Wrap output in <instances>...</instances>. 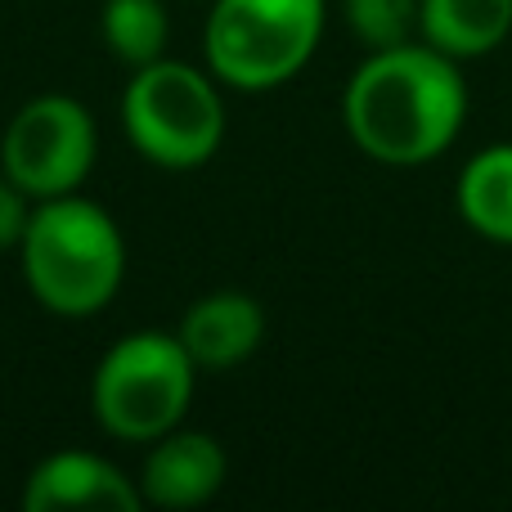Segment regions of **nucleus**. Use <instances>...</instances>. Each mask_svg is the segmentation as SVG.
<instances>
[{"mask_svg":"<svg viewBox=\"0 0 512 512\" xmlns=\"http://www.w3.org/2000/svg\"><path fill=\"white\" fill-rule=\"evenodd\" d=\"M27 194L9 176H0V248H18L27 230Z\"/></svg>","mask_w":512,"mask_h":512,"instance_id":"nucleus-14","label":"nucleus"},{"mask_svg":"<svg viewBox=\"0 0 512 512\" xmlns=\"http://www.w3.org/2000/svg\"><path fill=\"white\" fill-rule=\"evenodd\" d=\"M5 176L27 198L72 194L95 167V117L68 95H41L14 113L0 144Z\"/></svg>","mask_w":512,"mask_h":512,"instance_id":"nucleus-6","label":"nucleus"},{"mask_svg":"<svg viewBox=\"0 0 512 512\" xmlns=\"http://www.w3.org/2000/svg\"><path fill=\"white\" fill-rule=\"evenodd\" d=\"M225 450L203 432H167L144 459L140 495L158 508H198L221 490Z\"/></svg>","mask_w":512,"mask_h":512,"instance_id":"nucleus-8","label":"nucleus"},{"mask_svg":"<svg viewBox=\"0 0 512 512\" xmlns=\"http://www.w3.org/2000/svg\"><path fill=\"white\" fill-rule=\"evenodd\" d=\"M324 14V0H216L207 63L234 90H274L319 50Z\"/></svg>","mask_w":512,"mask_h":512,"instance_id":"nucleus-4","label":"nucleus"},{"mask_svg":"<svg viewBox=\"0 0 512 512\" xmlns=\"http://www.w3.org/2000/svg\"><path fill=\"white\" fill-rule=\"evenodd\" d=\"M167 32L171 23L162 0H108L104 5V41L131 68L158 63L167 50Z\"/></svg>","mask_w":512,"mask_h":512,"instance_id":"nucleus-12","label":"nucleus"},{"mask_svg":"<svg viewBox=\"0 0 512 512\" xmlns=\"http://www.w3.org/2000/svg\"><path fill=\"white\" fill-rule=\"evenodd\" d=\"M27 512H59V508H104V512H131L140 508V486L122 477L108 459L86 450H63L36 463L23 486Z\"/></svg>","mask_w":512,"mask_h":512,"instance_id":"nucleus-7","label":"nucleus"},{"mask_svg":"<svg viewBox=\"0 0 512 512\" xmlns=\"http://www.w3.org/2000/svg\"><path fill=\"white\" fill-rule=\"evenodd\" d=\"M418 5L423 0H342V14L360 45L391 50L418 36Z\"/></svg>","mask_w":512,"mask_h":512,"instance_id":"nucleus-13","label":"nucleus"},{"mask_svg":"<svg viewBox=\"0 0 512 512\" xmlns=\"http://www.w3.org/2000/svg\"><path fill=\"white\" fill-rule=\"evenodd\" d=\"M126 140L149 162L167 171H189L212 162L225 135V108L212 77L176 59L135 68V81L122 95Z\"/></svg>","mask_w":512,"mask_h":512,"instance_id":"nucleus-5","label":"nucleus"},{"mask_svg":"<svg viewBox=\"0 0 512 512\" xmlns=\"http://www.w3.org/2000/svg\"><path fill=\"white\" fill-rule=\"evenodd\" d=\"M194 369L185 342L171 333H131L99 360L90 382V409L117 441H158L176 432L194 396Z\"/></svg>","mask_w":512,"mask_h":512,"instance_id":"nucleus-3","label":"nucleus"},{"mask_svg":"<svg viewBox=\"0 0 512 512\" xmlns=\"http://www.w3.org/2000/svg\"><path fill=\"white\" fill-rule=\"evenodd\" d=\"M23 279L54 315H95L117 297L126 274V243L113 216L77 194L45 198L18 239Z\"/></svg>","mask_w":512,"mask_h":512,"instance_id":"nucleus-2","label":"nucleus"},{"mask_svg":"<svg viewBox=\"0 0 512 512\" xmlns=\"http://www.w3.org/2000/svg\"><path fill=\"white\" fill-rule=\"evenodd\" d=\"M180 342H185L189 360L198 369L225 373L243 364L261 346L265 337V310L256 306L248 292H212V297L194 301L180 324Z\"/></svg>","mask_w":512,"mask_h":512,"instance_id":"nucleus-9","label":"nucleus"},{"mask_svg":"<svg viewBox=\"0 0 512 512\" xmlns=\"http://www.w3.org/2000/svg\"><path fill=\"white\" fill-rule=\"evenodd\" d=\"M512 32V0H423L418 36L450 59L495 54Z\"/></svg>","mask_w":512,"mask_h":512,"instance_id":"nucleus-10","label":"nucleus"},{"mask_svg":"<svg viewBox=\"0 0 512 512\" xmlns=\"http://www.w3.org/2000/svg\"><path fill=\"white\" fill-rule=\"evenodd\" d=\"M346 135L382 167H427L468 122V81L459 59L436 45L369 50L342 95Z\"/></svg>","mask_w":512,"mask_h":512,"instance_id":"nucleus-1","label":"nucleus"},{"mask_svg":"<svg viewBox=\"0 0 512 512\" xmlns=\"http://www.w3.org/2000/svg\"><path fill=\"white\" fill-rule=\"evenodd\" d=\"M454 203L472 234L512 248V144H490L472 153L468 167L459 171Z\"/></svg>","mask_w":512,"mask_h":512,"instance_id":"nucleus-11","label":"nucleus"}]
</instances>
